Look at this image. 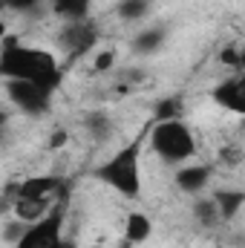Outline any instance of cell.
<instances>
[{
  "instance_id": "obj_1",
  "label": "cell",
  "mask_w": 245,
  "mask_h": 248,
  "mask_svg": "<svg viewBox=\"0 0 245 248\" xmlns=\"http://www.w3.org/2000/svg\"><path fill=\"white\" fill-rule=\"evenodd\" d=\"M0 78L3 81H32L49 93L61 87V63L52 52L6 38L0 49Z\"/></svg>"
},
{
  "instance_id": "obj_2",
  "label": "cell",
  "mask_w": 245,
  "mask_h": 248,
  "mask_svg": "<svg viewBox=\"0 0 245 248\" xmlns=\"http://www.w3.org/2000/svg\"><path fill=\"white\" fill-rule=\"evenodd\" d=\"M150 150L165 162V165H187L196 153V136L184 119H168V122H153L147 136Z\"/></svg>"
},
{
  "instance_id": "obj_3",
  "label": "cell",
  "mask_w": 245,
  "mask_h": 248,
  "mask_svg": "<svg viewBox=\"0 0 245 248\" xmlns=\"http://www.w3.org/2000/svg\"><path fill=\"white\" fill-rule=\"evenodd\" d=\"M95 179L127 199H136L141 193V144L133 141L119 147L107 162L95 168Z\"/></svg>"
},
{
  "instance_id": "obj_4",
  "label": "cell",
  "mask_w": 245,
  "mask_h": 248,
  "mask_svg": "<svg viewBox=\"0 0 245 248\" xmlns=\"http://www.w3.org/2000/svg\"><path fill=\"white\" fill-rule=\"evenodd\" d=\"M63 199H58L41 219L29 222L23 228V234L17 237L15 248H75L72 243L63 240V222H66V202Z\"/></svg>"
},
{
  "instance_id": "obj_5",
  "label": "cell",
  "mask_w": 245,
  "mask_h": 248,
  "mask_svg": "<svg viewBox=\"0 0 245 248\" xmlns=\"http://www.w3.org/2000/svg\"><path fill=\"white\" fill-rule=\"evenodd\" d=\"M6 95L15 104V110H20L23 116L41 119L52 110V95L49 90L32 84V81H6Z\"/></svg>"
},
{
  "instance_id": "obj_6",
  "label": "cell",
  "mask_w": 245,
  "mask_h": 248,
  "mask_svg": "<svg viewBox=\"0 0 245 248\" xmlns=\"http://www.w3.org/2000/svg\"><path fill=\"white\" fill-rule=\"evenodd\" d=\"M98 38H101V32H98V26L90 17L69 20V23H63V29L58 32V44H61L63 52H69V55H87V52H92L95 44H98Z\"/></svg>"
},
{
  "instance_id": "obj_7",
  "label": "cell",
  "mask_w": 245,
  "mask_h": 248,
  "mask_svg": "<svg viewBox=\"0 0 245 248\" xmlns=\"http://www.w3.org/2000/svg\"><path fill=\"white\" fill-rule=\"evenodd\" d=\"M214 179V168L211 165H179L173 173V185L187 196H199L205 193Z\"/></svg>"
},
{
  "instance_id": "obj_8",
  "label": "cell",
  "mask_w": 245,
  "mask_h": 248,
  "mask_svg": "<svg viewBox=\"0 0 245 248\" xmlns=\"http://www.w3.org/2000/svg\"><path fill=\"white\" fill-rule=\"evenodd\" d=\"M243 75L240 72H234L231 78H222L216 87H214V93H211V98L222 107V110H231V113H237V116H243L245 113V93H243Z\"/></svg>"
},
{
  "instance_id": "obj_9",
  "label": "cell",
  "mask_w": 245,
  "mask_h": 248,
  "mask_svg": "<svg viewBox=\"0 0 245 248\" xmlns=\"http://www.w3.org/2000/svg\"><path fill=\"white\" fill-rule=\"evenodd\" d=\"M211 196H214V202H216V211H219V219H222V222L237 219L240 211H243V205H245V193L237 190V187H219V190H214Z\"/></svg>"
},
{
  "instance_id": "obj_10",
  "label": "cell",
  "mask_w": 245,
  "mask_h": 248,
  "mask_svg": "<svg viewBox=\"0 0 245 248\" xmlns=\"http://www.w3.org/2000/svg\"><path fill=\"white\" fill-rule=\"evenodd\" d=\"M84 133L95 141V144H107L116 133V124H113V116L104 113V110H92L84 116Z\"/></svg>"
},
{
  "instance_id": "obj_11",
  "label": "cell",
  "mask_w": 245,
  "mask_h": 248,
  "mask_svg": "<svg viewBox=\"0 0 245 248\" xmlns=\"http://www.w3.org/2000/svg\"><path fill=\"white\" fill-rule=\"evenodd\" d=\"M165 44H168V29L165 26H147V29L136 32L133 41H130L133 52H138V55H156Z\"/></svg>"
},
{
  "instance_id": "obj_12",
  "label": "cell",
  "mask_w": 245,
  "mask_h": 248,
  "mask_svg": "<svg viewBox=\"0 0 245 248\" xmlns=\"http://www.w3.org/2000/svg\"><path fill=\"white\" fill-rule=\"evenodd\" d=\"M150 234H153V219H150L144 211H130V214L124 217V240H127L130 246L147 243Z\"/></svg>"
},
{
  "instance_id": "obj_13",
  "label": "cell",
  "mask_w": 245,
  "mask_h": 248,
  "mask_svg": "<svg viewBox=\"0 0 245 248\" xmlns=\"http://www.w3.org/2000/svg\"><path fill=\"white\" fill-rule=\"evenodd\" d=\"M190 214H193L196 225H199V228H205V231H214V228H219V225H222L214 196H202V193H199V196H193V208H190Z\"/></svg>"
},
{
  "instance_id": "obj_14",
  "label": "cell",
  "mask_w": 245,
  "mask_h": 248,
  "mask_svg": "<svg viewBox=\"0 0 245 248\" xmlns=\"http://www.w3.org/2000/svg\"><path fill=\"white\" fill-rule=\"evenodd\" d=\"M90 6H92V0H52V12L63 23L90 17Z\"/></svg>"
},
{
  "instance_id": "obj_15",
  "label": "cell",
  "mask_w": 245,
  "mask_h": 248,
  "mask_svg": "<svg viewBox=\"0 0 245 248\" xmlns=\"http://www.w3.org/2000/svg\"><path fill=\"white\" fill-rule=\"evenodd\" d=\"M150 9H153L150 0H119V6H116L119 17H122V20H130V23L144 20V17L150 15Z\"/></svg>"
},
{
  "instance_id": "obj_16",
  "label": "cell",
  "mask_w": 245,
  "mask_h": 248,
  "mask_svg": "<svg viewBox=\"0 0 245 248\" xmlns=\"http://www.w3.org/2000/svg\"><path fill=\"white\" fill-rule=\"evenodd\" d=\"M184 104L182 98L170 95V98H162L156 107H153V122H168V119H182Z\"/></svg>"
},
{
  "instance_id": "obj_17",
  "label": "cell",
  "mask_w": 245,
  "mask_h": 248,
  "mask_svg": "<svg viewBox=\"0 0 245 248\" xmlns=\"http://www.w3.org/2000/svg\"><path fill=\"white\" fill-rule=\"evenodd\" d=\"M219 61L225 63V66H231L234 72H240L243 69V52H240V46H225L219 52Z\"/></svg>"
},
{
  "instance_id": "obj_18",
  "label": "cell",
  "mask_w": 245,
  "mask_h": 248,
  "mask_svg": "<svg viewBox=\"0 0 245 248\" xmlns=\"http://www.w3.org/2000/svg\"><path fill=\"white\" fill-rule=\"evenodd\" d=\"M116 66V52L113 49H101L92 61V72H110Z\"/></svg>"
},
{
  "instance_id": "obj_19",
  "label": "cell",
  "mask_w": 245,
  "mask_h": 248,
  "mask_svg": "<svg viewBox=\"0 0 245 248\" xmlns=\"http://www.w3.org/2000/svg\"><path fill=\"white\" fill-rule=\"evenodd\" d=\"M41 0H0V6H6V9H12V12H29V9H35Z\"/></svg>"
},
{
  "instance_id": "obj_20",
  "label": "cell",
  "mask_w": 245,
  "mask_h": 248,
  "mask_svg": "<svg viewBox=\"0 0 245 248\" xmlns=\"http://www.w3.org/2000/svg\"><path fill=\"white\" fill-rule=\"evenodd\" d=\"M63 141H66V133H63V130H58V133L52 136V141H49V147H55V150H58V147H61Z\"/></svg>"
},
{
  "instance_id": "obj_21",
  "label": "cell",
  "mask_w": 245,
  "mask_h": 248,
  "mask_svg": "<svg viewBox=\"0 0 245 248\" xmlns=\"http://www.w3.org/2000/svg\"><path fill=\"white\" fill-rule=\"evenodd\" d=\"M6 130H9V113H3V110H0V139L6 136Z\"/></svg>"
},
{
  "instance_id": "obj_22",
  "label": "cell",
  "mask_w": 245,
  "mask_h": 248,
  "mask_svg": "<svg viewBox=\"0 0 245 248\" xmlns=\"http://www.w3.org/2000/svg\"><path fill=\"white\" fill-rule=\"evenodd\" d=\"M6 38H9V35H6V20L0 17V41H6Z\"/></svg>"
}]
</instances>
